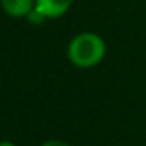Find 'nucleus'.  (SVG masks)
Here are the masks:
<instances>
[{
	"instance_id": "obj_1",
	"label": "nucleus",
	"mask_w": 146,
	"mask_h": 146,
	"mask_svg": "<svg viewBox=\"0 0 146 146\" xmlns=\"http://www.w3.org/2000/svg\"><path fill=\"white\" fill-rule=\"evenodd\" d=\"M107 53L106 41L95 33H80L68 42L66 56L68 61L76 68L97 66Z\"/></svg>"
},
{
	"instance_id": "obj_2",
	"label": "nucleus",
	"mask_w": 146,
	"mask_h": 146,
	"mask_svg": "<svg viewBox=\"0 0 146 146\" xmlns=\"http://www.w3.org/2000/svg\"><path fill=\"white\" fill-rule=\"evenodd\" d=\"M73 0H36V9L46 17V19H58L65 15Z\"/></svg>"
},
{
	"instance_id": "obj_3",
	"label": "nucleus",
	"mask_w": 146,
	"mask_h": 146,
	"mask_svg": "<svg viewBox=\"0 0 146 146\" xmlns=\"http://www.w3.org/2000/svg\"><path fill=\"white\" fill-rule=\"evenodd\" d=\"M2 9L14 19H26L27 14L36 7V0H0Z\"/></svg>"
},
{
	"instance_id": "obj_4",
	"label": "nucleus",
	"mask_w": 146,
	"mask_h": 146,
	"mask_svg": "<svg viewBox=\"0 0 146 146\" xmlns=\"http://www.w3.org/2000/svg\"><path fill=\"white\" fill-rule=\"evenodd\" d=\"M26 19H27L31 24H34V26H37V24H42V22L46 21V17H44V15H42V14L37 10L36 7H34V9H33V10L27 14V17H26Z\"/></svg>"
},
{
	"instance_id": "obj_5",
	"label": "nucleus",
	"mask_w": 146,
	"mask_h": 146,
	"mask_svg": "<svg viewBox=\"0 0 146 146\" xmlns=\"http://www.w3.org/2000/svg\"><path fill=\"white\" fill-rule=\"evenodd\" d=\"M41 146H70L66 141H61V139H49V141H44Z\"/></svg>"
},
{
	"instance_id": "obj_6",
	"label": "nucleus",
	"mask_w": 146,
	"mask_h": 146,
	"mask_svg": "<svg viewBox=\"0 0 146 146\" xmlns=\"http://www.w3.org/2000/svg\"><path fill=\"white\" fill-rule=\"evenodd\" d=\"M0 146H15V143H12L9 139H3V141H0Z\"/></svg>"
}]
</instances>
